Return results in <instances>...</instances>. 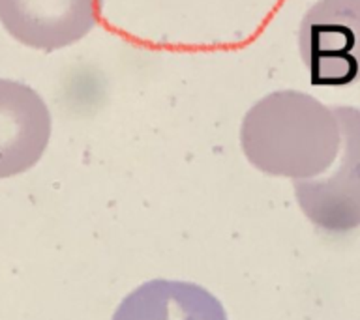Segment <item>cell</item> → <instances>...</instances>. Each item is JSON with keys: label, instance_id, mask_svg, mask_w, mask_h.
I'll return each instance as SVG.
<instances>
[{"label": "cell", "instance_id": "obj_1", "mask_svg": "<svg viewBox=\"0 0 360 320\" xmlns=\"http://www.w3.org/2000/svg\"><path fill=\"white\" fill-rule=\"evenodd\" d=\"M242 152L269 176L309 180L334 165L342 128L334 109L298 90L264 95L240 126Z\"/></svg>", "mask_w": 360, "mask_h": 320}, {"label": "cell", "instance_id": "obj_2", "mask_svg": "<svg viewBox=\"0 0 360 320\" xmlns=\"http://www.w3.org/2000/svg\"><path fill=\"white\" fill-rule=\"evenodd\" d=\"M298 53L315 86L360 84V0H317L300 21Z\"/></svg>", "mask_w": 360, "mask_h": 320}, {"label": "cell", "instance_id": "obj_3", "mask_svg": "<svg viewBox=\"0 0 360 320\" xmlns=\"http://www.w3.org/2000/svg\"><path fill=\"white\" fill-rule=\"evenodd\" d=\"M342 128V156L328 176L295 180V199L314 227L347 234L360 227V109L334 107Z\"/></svg>", "mask_w": 360, "mask_h": 320}, {"label": "cell", "instance_id": "obj_4", "mask_svg": "<svg viewBox=\"0 0 360 320\" xmlns=\"http://www.w3.org/2000/svg\"><path fill=\"white\" fill-rule=\"evenodd\" d=\"M0 22L19 44L56 51L96 27L98 0H0Z\"/></svg>", "mask_w": 360, "mask_h": 320}, {"label": "cell", "instance_id": "obj_5", "mask_svg": "<svg viewBox=\"0 0 360 320\" xmlns=\"http://www.w3.org/2000/svg\"><path fill=\"white\" fill-rule=\"evenodd\" d=\"M51 139V112L30 86L0 79V178L30 171Z\"/></svg>", "mask_w": 360, "mask_h": 320}, {"label": "cell", "instance_id": "obj_6", "mask_svg": "<svg viewBox=\"0 0 360 320\" xmlns=\"http://www.w3.org/2000/svg\"><path fill=\"white\" fill-rule=\"evenodd\" d=\"M111 320H229L224 303L205 286L179 279H150L135 286Z\"/></svg>", "mask_w": 360, "mask_h": 320}]
</instances>
